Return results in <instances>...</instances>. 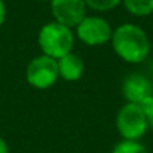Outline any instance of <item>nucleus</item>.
<instances>
[{
  "mask_svg": "<svg viewBox=\"0 0 153 153\" xmlns=\"http://www.w3.org/2000/svg\"><path fill=\"white\" fill-rule=\"evenodd\" d=\"M111 47L119 59L129 65L143 63L152 50L147 33L137 24H120L111 35Z\"/></svg>",
  "mask_w": 153,
  "mask_h": 153,
  "instance_id": "1",
  "label": "nucleus"
},
{
  "mask_svg": "<svg viewBox=\"0 0 153 153\" xmlns=\"http://www.w3.org/2000/svg\"><path fill=\"white\" fill-rule=\"evenodd\" d=\"M74 44L75 33L72 32V29L57 21L44 24L38 33V45L42 54L56 60L72 53Z\"/></svg>",
  "mask_w": 153,
  "mask_h": 153,
  "instance_id": "2",
  "label": "nucleus"
},
{
  "mask_svg": "<svg viewBox=\"0 0 153 153\" xmlns=\"http://www.w3.org/2000/svg\"><path fill=\"white\" fill-rule=\"evenodd\" d=\"M116 129L122 140L140 141L149 131L147 117L140 104L126 102L116 116Z\"/></svg>",
  "mask_w": 153,
  "mask_h": 153,
  "instance_id": "3",
  "label": "nucleus"
},
{
  "mask_svg": "<svg viewBox=\"0 0 153 153\" xmlns=\"http://www.w3.org/2000/svg\"><path fill=\"white\" fill-rule=\"evenodd\" d=\"M26 80L35 89L39 90L50 89L59 80L57 60L45 54L33 57L26 68Z\"/></svg>",
  "mask_w": 153,
  "mask_h": 153,
  "instance_id": "4",
  "label": "nucleus"
},
{
  "mask_svg": "<svg viewBox=\"0 0 153 153\" xmlns=\"http://www.w3.org/2000/svg\"><path fill=\"white\" fill-rule=\"evenodd\" d=\"M75 35L87 47H101L111 41L113 29L110 23L98 15H86L75 27Z\"/></svg>",
  "mask_w": 153,
  "mask_h": 153,
  "instance_id": "5",
  "label": "nucleus"
},
{
  "mask_svg": "<svg viewBox=\"0 0 153 153\" xmlns=\"http://www.w3.org/2000/svg\"><path fill=\"white\" fill-rule=\"evenodd\" d=\"M50 5L54 21L71 29L76 27L87 15V5L84 0H51Z\"/></svg>",
  "mask_w": 153,
  "mask_h": 153,
  "instance_id": "6",
  "label": "nucleus"
},
{
  "mask_svg": "<svg viewBox=\"0 0 153 153\" xmlns=\"http://www.w3.org/2000/svg\"><path fill=\"white\" fill-rule=\"evenodd\" d=\"M122 95L126 102L141 104L146 98L153 95L152 80L138 72L129 74L122 83Z\"/></svg>",
  "mask_w": 153,
  "mask_h": 153,
  "instance_id": "7",
  "label": "nucleus"
},
{
  "mask_svg": "<svg viewBox=\"0 0 153 153\" xmlns=\"http://www.w3.org/2000/svg\"><path fill=\"white\" fill-rule=\"evenodd\" d=\"M57 66H59V76L65 81H78L84 74V62L75 53H69L57 59Z\"/></svg>",
  "mask_w": 153,
  "mask_h": 153,
  "instance_id": "8",
  "label": "nucleus"
},
{
  "mask_svg": "<svg viewBox=\"0 0 153 153\" xmlns=\"http://www.w3.org/2000/svg\"><path fill=\"white\" fill-rule=\"evenodd\" d=\"M126 11L135 17H147L153 14V0H122Z\"/></svg>",
  "mask_w": 153,
  "mask_h": 153,
  "instance_id": "9",
  "label": "nucleus"
},
{
  "mask_svg": "<svg viewBox=\"0 0 153 153\" xmlns=\"http://www.w3.org/2000/svg\"><path fill=\"white\" fill-rule=\"evenodd\" d=\"M111 153H149L146 146L140 141H132V140H122L119 141Z\"/></svg>",
  "mask_w": 153,
  "mask_h": 153,
  "instance_id": "10",
  "label": "nucleus"
},
{
  "mask_svg": "<svg viewBox=\"0 0 153 153\" xmlns=\"http://www.w3.org/2000/svg\"><path fill=\"white\" fill-rule=\"evenodd\" d=\"M87 8L96 11V12H107V11H111L114 8H117L122 0H84Z\"/></svg>",
  "mask_w": 153,
  "mask_h": 153,
  "instance_id": "11",
  "label": "nucleus"
},
{
  "mask_svg": "<svg viewBox=\"0 0 153 153\" xmlns=\"http://www.w3.org/2000/svg\"><path fill=\"white\" fill-rule=\"evenodd\" d=\"M141 108L147 117V123H149V129H153V95L146 98L141 104Z\"/></svg>",
  "mask_w": 153,
  "mask_h": 153,
  "instance_id": "12",
  "label": "nucleus"
},
{
  "mask_svg": "<svg viewBox=\"0 0 153 153\" xmlns=\"http://www.w3.org/2000/svg\"><path fill=\"white\" fill-rule=\"evenodd\" d=\"M6 20V5L3 0H0V26H2Z\"/></svg>",
  "mask_w": 153,
  "mask_h": 153,
  "instance_id": "13",
  "label": "nucleus"
},
{
  "mask_svg": "<svg viewBox=\"0 0 153 153\" xmlns=\"http://www.w3.org/2000/svg\"><path fill=\"white\" fill-rule=\"evenodd\" d=\"M0 153H9L8 143L3 140V137H2V135H0Z\"/></svg>",
  "mask_w": 153,
  "mask_h": 153,
  "instance_id": "14",
  "label": "nucleus"
},
{
  "mask_svg": "<svg viewBox=\"0 0 153 153\" xmlns=\"http://www.w3.org/2000/svg\"><path fill=\"white\" fill-rule=\"evenodd\" d=\"M150 80H152V86H153V75H152V78H150Z\"/></svg>",
  "mask_w": 153,
  "mask_h": 153,
  "instance_id": "15",
  "label": "nucleus"
},
{
  "mask_svg": "<svg viewBox=\"0 0 153 153\" xmlns=\"http://www.w3.org/2000/svg\"><path fill=\"white\" fill-rule=\"evenodd\" d=\"M42 2H51V0H42Z\"/></svg>",
  "mask_w": 153,
  "mask_h": 153,
  "instance_id": "16",
  "label": "nucleus"
}]
</instances>
